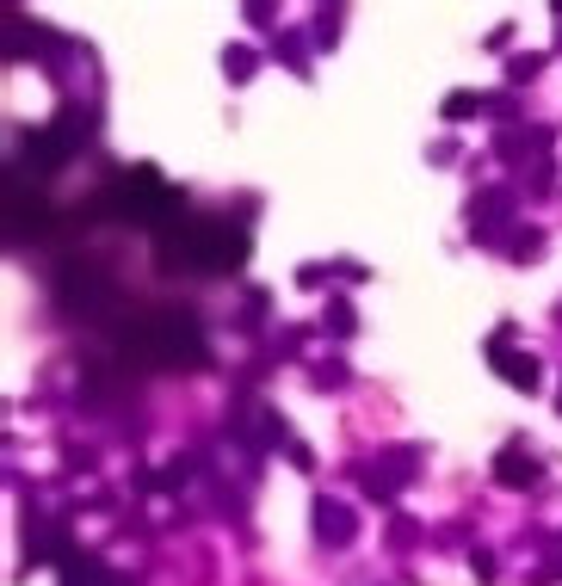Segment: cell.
Wrapping results in <instances>:
<instances>
[{
	"label": "cell",
	"instance_id": "6da1fadb",
	"mask_svg": "<svg viewBox=\"0 0 562 586\" xmlns=\"http://www.w3.org/2000/svg\"><path fill=\"white\" fill-rule=\"evenodd\" d=\"M155 253L167 272H229L248 260V235L235 223H204V216H186V223H167L155 235Z\"/></svg>",
	"mask_w": 562,
	"mask_h": 586
},
{
	"label": "cell",
	"instance_id": "7a4b0ae2",
	"mask_svg": "<svg viewBox=\"0 0 562 586\" xmlns=\"http://www.w3.org/2000/svg\"><path fill=\"white\" fill-rule=\"evenodd\" d=\"M118 346L130 358H143V364H161V371H192V364H204V334H198V321L186 309H155V315H136L118 327Z\"/></svg>",
	"mask_w": 562,
	"mask_h": 586
},
{
	"label": "cell",
	"instance_id": "3957f363",
	"mask_svg": "<svg viewBox=\"0 0 562 586\" xmlns=\"http://www.w3.org/2000/svg\"><path fill=\"white\" fill-rule=\"evenodd\" d=\"M112 210L130 216V223H167V216H180V192L155 167H130L112 186Z\"/></svg>",
	"mask_w": 562,
	"mask_h": 586
},
{
	"label": "cell",
	"instance_id": "277c9868",
	"mask_svg": "<svg viewBox=\"0 0 562 586\" xmlns=\"http://www.w3.org/2000/svg\"><path fill=\"white\" fill-rule=\"evenodd\" d=\"M56 290H62V309H68V315H105V309L118 303V284L105 278L99 266H81V260L62 266Z\"/></svg>",
	"mask_w": 562,
	"mask_h": 586
},
{
	"label": "cell",
	"instance_id": "5b68a950",
	"mask_svg": "<svg viewBox=\"0 0 562 586\" xmlns=\"http://www.w3.org/2000/svg\"><path fill=\"white\" fill-rule=\"evenodd\" d=\"M81 142H75V124H50V130H25V142H19V161H25V173H38V179H50L68 155H75Z\"/></svg>",
	"mask_w": 562,
	"mask_h": 586
},
{
	"label": "cell",
	"instance_id": "8992f818",
	"mask_svg": "<svg viewBox=\"0 0 562 586\" xmlns=\"http://www.w3.org/2000/svg\"><path fill=\"white\" fill-rule=\"evenodd\" d=\"M488 358H495V371H507V383L513 389H538V358H525V352H513L507 340H495V346H488Z\"/></svg>",
	"mask_w": 562,
	"mask_h": 586
},
{
	"label": "cell",
	"instance_id": "52a82bcc",
	"mask_svg": "<svg viewBox=\"0 0 562 586\" xmlns=\"http://www.w3.org/2000/svg\"><path fill=\"white\" fill-rule=\"evenodd\" d=\"M315 531H322V543H353L359 537V519L340 500H315Z\"/></svg>",
	"mask_w": 562,
	"mask_h": 586
},
{
	"label": "cell",
	"instance_id": "ba28073f",
	"mask_svg": "<svg viewBox=\"0 0 562 586\" xmlns=\"http://www.w3.org/2000/svg\"><path fill=\"white\" fill-rule=\"evenodd\" d=\"M495 475H501V482H507V488H532V482H538V463H532V457H525L519 445H507V451L495 457Z\"/></svg>",
	"mask_w": 562,
	"mask_h": 586
},
{
	"label": "cell",
	"instance_id": "9c48e42d",
	"mask_svg": "<svg viewBox=\"0 0 562 586\" xmlns=\"http://www.w3.org/2000/svg\"><path fill=\"white\" fill-rule=\"evenodd\" d=\"M62 574H68V586H112V574L87 556H62Z\"/></svg>",
	"mask_w": 562,
	"mask_h": 586
},
{
	"label": "cell",
	"instance_id": "30bf717a",
	"mask_svg": "<svg viewBox=\"0 0 562 586\" xmlns=\"http://www.w3.org/2000/svg\"><path fill=\"white\" fill-rule=\"evenodd\" d=\"M223 75H229V81H248V75H254V56H248V50H229V56H223Z\"/></svg>",
	"mask_w": 562,
	"mask_h": 586
},
{
	"label": "cell",
	"instance_id": "8fae6325",
	"mask_svg": "<svg viewBox=\"0 0 562 586\" xmlns=\"http://www.w3.org/2000/svg\"><path fill=\"white\" fill-rule=\"evenodd\" d=\"M476 112H482L476 93H451V99H445V118H476Z\"/></svg>",
	"mask_w": 562,
	"mask_h": 586
}]
</instances>
